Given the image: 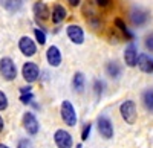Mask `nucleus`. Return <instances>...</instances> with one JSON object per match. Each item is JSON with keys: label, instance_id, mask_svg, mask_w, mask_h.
Returning a JSON list of instances; mask_svg holds the SVG:
<instances>
[{"label": "nucleus", "instance_id": "obj_1", "mask_svg": "<svg viewBox=\"0 0 153 148\" xmlns=\"http://www.w3.org/2000/svg\"><path fill=\"white\" fill-rule=\"evenodd\" d=\"M129 17H130V21L135 28H144L149 24L150 21V11L143 8V6H133L129 12Z\"/></svg>", "mask_w": 153, "mask_h": 148}, {"label": "nucleus", "instance_id": "obj_2", "mask_svg": "<svg viewBox=\"0 0 153 148\" xmlns=\"http://www.w3.org/2000/svg\"><path fill=\"white\" fill-rule=\"evenodd\" d=\"M0 75L5 81H14L17 78V66L12 58L3 57L0 60Z\"/></svg>", "mask_w": 153, "mask_h": 148}, {"label": "nucleus", "instance_id": "obj_3", "mask_svg": "<svg viewBox=\"0 0 153 148\" xmlns=\"http://www.w3.org/2000/svg\"><path fill=\"white\" fill-rule=\"evenodd\" d=\"M120 113H121V118L127 122V124H135L136 122V118H138V112H136V104L135 101L132 99H127L124 101L121 105H120Z\"/></svg>", "mask_w": 153, "mask_h": 148}, {"label": "nucleus", "instance_id": "obj_4", "mask_svg": "<svg viewBox=\"0 0 153 148\" xmlns=\"http://www.w3.org/2000/svg\"><path fill=\"white\" fill-rule=\"evenodd\" d=\"M60 115H61V119L66 125H69V127L76 125V112H75V108H74L71 101H63L61 102Z\"/></svg>", "mask_w": 153, "mask_h": 148}, {"label": "nucleus", "instance_id": "obj_5", "mask_svg": "<svg viewBox=\"0 0 153 148\" xmlns=\"http://www.w3.org/2000/svg\"><path fill=\"white\" fill-rule=\"evenodd\" d=\"M22 75H23V80L28 84H32L38 80V77H40V69H38V66L35 63L28 61V63H25L23 67H22Z\"/></svg>", "mask_w": 153, "mask_h": 148}, {"label": "nucleus", "instance_id": "obj_6", "mask_svg": "<svg viewBox=\"0 0 153 148\" xmlns=\"http://www.w3.org/2000/svg\"><path fill=\"white\" fill-rule=\"evenodd\" d=\"M97 127H98L100 134H101L104 139H112V138H113V124H112V121H110L107 116L101 115V116L97 119Z\"/></svg>", "mask_w": 153, "mask_h": 148}, {"label": "nucleus", "instance_id": "obj_7", "mask_svg": "<svg viewBox=\"0 0 153 148\" xmlns=\"http://www.w3.org/2000/svg\"><path fill=\"white\" fill-rule=\"evenodd\" d=\"M23 128L28 131V134L31 136H35L40 130V124H38V121L35 118V115L32 112H26L23 115Z\"/></svg>", "mask_w": 153, "mask_h": 148}, {"label": "nucleus", "instance_id": "obj_8", "mask_svg": "<svg viewBox=\"0 0 153 148\" xmlns=\"http://www.w3.org/2000/svg\"><path fill=\"white\" fill-rule=\"evenodd\" d=\"M19 49L25 57H34L37 54V44L34 43L32 38H29L28 35H23L19 40Z\"/></svg>", "mask_w": 153, "mask_h": 148}, {"label": "nucleus", "instance_id": "obj_9", "mask_svg": "<svg viewBox=\"0 0 153 148\" xmlns=\"http://www.w3.org/2000/svg\"><path fill=\"white\" fill-rule=\"evenodd\" d=\"M54 142L58 148H72L74 145V141H72V136L71 133L66 131V130H57L55 134H54Z\"/></svg>", "mask_w": 153, "mask_h": 148}, {"label": "nucleus", "instance_id": "obj_10", "mask_svg": "<svg viewBox=\"0 0 153 148\" xmlns=\"http://www.w3.org/2000/svg\"><path fill=\"white\" fill-rule=\"evenodd\" d=\"M66 34L69 37V40L75 44H83L84 43V31L78 24H69L66 28Z\"/></svg>", "mask_w": 153, "mask_h": 148}, {"label": "nucleus", "instance_id": "obj_11", "mask_svg": "<svg viewBox=\"0 0 153 148\" xmlns=\"http://www.w3.org/2000/svg\"><path fill=\"white\" fill-rule=\"evenodd\" d=\"M124 63L129 67L138 66V49H136V44L133 41L129 43V46L124 51Z\"/></svg>", "mask_w": 153, "mask_h": 148}, {"label": "nucleus", "instance_id": "obj_12", "mask_svg": "<svg viewBox=\"0 0 153 148\" xmlns=\"http://www.w3.org/2000/svg\"><path fill=\"white\" fill-rule=\"evenodd\" d=\"M46 60L49 66L52 67H58L61 64V52L57 46H49L48 51H46Z\"/></svg>", "mask_w": 153, "mask_h": 148}, {"label": "nucleus", "instance_id": "obj_13", "mask_svg": "<svg viewBox=\"0 0 153 148\" xmlns=\"http://www.w3.org/2000/svg\"><path fill=\"white\" fill-rule=\"evenodd\" d=\"M138 67L144 73H153V58L147 54L138 55Z\"/></svg>", "mask_w": 153, "mask_h": 148}, {"label": "nucleus", "instance_id": "obj_14", "mask_svg": "<svg viewBox=\"0 0 153 148\" xmlns=\"http://www.w3.org/2000/svg\"><path fill=\"white\" fill-rule=\"evenodd\" d=\"M106 73H107V77H110L112 80H118L121 77V73H123V66L118 63L117 60L109 61V63L106 64Z\"/></svg>", "mask_w": 153, "mask_h": 148}, {"label": "nucleus", "instance_id": "obj_15", "mask_svg": "<svg viewBox=\"0 0 153 148\" xmlns=\"http://www.w3.org/2000/svg\"><path fill=\"white\" fill-rule=\"evenodd\" d=\"M32 11H34V15H35L37 20H48L49 15H51L49 8H48L46 3H43V2H37V3H34Z\"/></svg>", "mask_w": 153, "mask_h": 148}, {"label": "nucleus", "instance_id": "obj_16", "mask_svg": "<svg viewBox=\"0 0 153 148\" xmlns=\"http://www.w3.org/2000/svg\"><path fill=\"white\" fill-rule=\"evenodd\" d=\"M72 87L76 93H83L86 87V77L83 72H75V75L72 78Z\"/></svg>", "mask_w": 153, "mask_h": 148}, {"label": "nucleus", "instance_id": "obj_17", "mask_svg": "<svg viewBox=\"0 0 153 148\" xmlns=\"http://www.w3.org/2000/svg\"><path fill=\"white\" fill-rule=\"evenodd\" d=\"M141 101H143V105H144V108L147 110V112L153 113V87H149L143 92Z\"/></svg>", "mask_w": 153, "mask_h": 148}, {"label": "nucleus", "instance_id": "obj_18", "mask_svg": "<svg viewBox=\"0 0 153 148\" xmlns=\"http://www.w3.org/2000/svg\"><path fill=\"white\" fill-rule=\"evenodd\" d=\"M66 15H68V11H66L65 6H61L60 3L54 5V8H52V21H54L55 24L61 23L63 20L66 18Z\"/></svg>", "mask_w": 153, "mask_h": 148}, {"label": "nucleus", "instance_id": "obj_19", "mask_svg": "<svg viewBox=\"0 0 153 148\" xmlns=\"http://www.w3.org/2000/svg\"><path fill=\"white\" fill-rule=\"evenodd\" d=\"M113 23H115V28H117L126 38H129V40H133V34L130 32V29L127 28V24H126V21L123 20V18H120V17H117L113 20Z\"/></svg>", "mask_w": 153, "mask_h": 148}, {"label": "nucleus", "instance_id": "obj_20", "mask_svg": "<svg viewBox=\"0 0 153 148\" xmlns=\"http://www.w3.org/2000/svg\"><path fill=\"white\" fill-rule=\"evenodd\" d=\"M0 5L9 12H17L22 8V0H0Z\"/></svg>", "mask_w": 153, "mask_h": 148}, {"label": "nucleus", "instance_id": "obj_21", "mask_svg": "<svg viewBox=\"0 0 153 148\" xmlns=\"http://www.w3.org/2000/svg\"><path fill=\"white\" fill-rule=\"evenodd\" d=\"M104 82L101 81V80H95L94 81V93L97 95V98H101L103 96V93H104Z\"/></svg>", "mask_w": 153, "mask_h": 148}, {"label": "nucleus", "instance_id": "obj_22", "mask_svg": "<svg viewBox=\"0 0 153 148\" xmlns=\"http://www.w3.org/2000/svg\"><path fill=\"white\" fill-rule=\"evenodd\" d=\"M34 35H35L37 43L40 44V46H43V44L46 43V34H45V31H43V29L35 28V29H34Z\"/></svg>", "mask_w": 153, "mask_h": 148}, {"label": "nucleus", "instance_id": "obj_23", "mask_svg": "<svg viewBox=\"0 0 153 148\" xmlns=\"http://www.w3.org/2000/svg\"><path fill=\"white\" fill-rule=\"evenodd\" d=\"M144 46L149 52H153V32L147 34L146 38H144Z\"/></svg>", "mask_w": 153, "mask_h": 148}, {"label": "nucleus", "instance_id": "obj_24", "mask_svg": "<svg viewBox=\"0 0 153 148\" xmlns=\"http://www.w3.org/2000/svg\"><path fill=\"white\" fill-rule=\"evenodd\" d=\"M20 101H22V104H25V105H29V104H32V102H34V93L31 92V93L20 95Z\"/></svg>", "mask_w": 153, "mask_h": 148}, {"label": "nucleus", "instance_id": "obj_25", "mask_svg": "<svg viewBox=\"0 0 153 148\" xmlns=\"http://www.w3.org/2000/svg\"><path fill=\"white\" fill-rule=\"evenodd\" d=\"M8 96L0 90V112H3V110H6L8 108Z\"/></svg>", "mask_w": 153, "mask_h": 148}, {"label": "nucleus", "instance_id": "obj_26", "mask_svg": "<svg viewBox=\"0 0 153 148\" xmlns=\"http://www.w3.org/2000/svg\"><path fill=\"white\" fill-rule=\"evenodd\" d=\"M91 130H92V124H84L83 131H81V139H83V141H87V139H89V134H91Z\"/></svg>", "mask_w": 153, "mask_h": 148}, {"label": "nucleus", "instance_id": "obj_27", "mask_svg": "<svg viewBox=\"0 0 153 148\" xmlns=\"http://www.w3.org/2000/svg\"><path fill=\"white\" fill-rule=\"evenodd\" d=\"M17 148H34V145H32V142H31L29 139L23 138V139H20V141H19Z\"/></svg>", "mask_w": 153, "mask_h": 148}, {"label": "nucleus", "instance_id": "obj_28", "mask_svg": "<svg viewBox=\"0 0 153 148\" xmlns=\"http://www.w3.org/2000/svg\"><path fill=\"white\" fill-rule=\"evenodd\" d=\"M95 3H97L98 6H101V8H107L112 2H110V0H95Z\"/></svg>", "mask_w": 153, "mask_h": 148}, {"label": "nucleus", "instance_id": "obj_29", "mask_svg": "<svg viewBox=\"0 0 153 148\" xmlns=\"http://www.w3.org/2000/svg\"><path fill=\"white\" fill-rule=\"evenodd\" d=\"M32 92V87L31 85H25V87H20V93L25 95V93H31Z\"/></svg>", "mask_w": 153, "mask_h": 148}, {"label": "nucleus", "instance_id": "obj_30", "mask_svg": "<svg viewBox=\"0 0 153 148\" xmlns=\"http://www.w3.org/2000/svg\"><path fill=\"white\" fill-rule=\"evenodd\" d=\"M80 2H81V0H68V3H69L71 6H78Z\"/></svg>", "mask_w": 153, "mask_h": 148}, {"label": "nucleus", "instance_id": "obj_31", "mask_svg": "<svg viewBox=\"0 0 153 148\" xmlns=\"http://www.w3.org/2000/svg\"><path fill=\"white\" fill-rule=\"evenodd\" d=\"M3 127H5V122H3V118L0 116V133L3 131Z\"/></svg>", "mask_w": 153, "mask_h": 148}, {"label": "nucleus", "instance_id": "obj_32", "mask_svg": "<svg viewBox=\"0 0 153 148\" xmlns=\"http://www.w3.org/2000/svg\"><path fill=\"white\" fill-rule=\"evenodd\" d=\"M0 148H9L8 145H3V144H0Z\"/></svg>", "mask_w": 153, "mask_h": 148}, {"label": "nucleus", "instance_id": "obj_33", "mask_svg": "<svg viewBox=\"0 0 153 148\" xmlns=\"http://www.w3.org/2000/svg\"><path fill=\"white\" fill-rule=\"evenodd\" d=\"M76 148H81V145H76Z\"/></svg>", "mask_w": 153, "mask_h": 148}]
</instances>
